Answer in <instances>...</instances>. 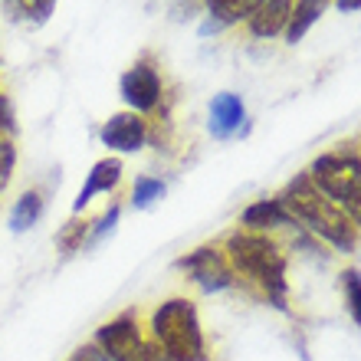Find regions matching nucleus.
<instances>
[{"label":"nucleus","mask_w":361,"mask_h":361,"mask_svg":"<svg viewBox=\"0 0 361 361\" xmlns=\"http://www.w3.org/2000/svg\"><path fill=\"white\" fill-rule=\"evenodd\" d=\"M76 361H109V358H105V352L92 342V345H86V348H79V352H76Z\"/></svg>","instance_id":"nucleus-22"},{"label":"nucleus","mask_w":361,"mask_h":361,"mask_svg":"<svg viewBox=\"0 0 361 361\" xmlns=\"http://www.w3.org/2000/svg\"><path fill=\"white\" fill-rule=\"evenodd\" d=\"M220 30H224V27H220L217 20H207V23H204V27H200V33H204V37H207V33H220Z\"/></svg>","instance_id":"nucleus-23"},{"label":"nucleus","mask_w":361,"mask_h":361,"mask_svg":"<svg viewBox=\"0 0 361 361\" xmlns=\"http://www.w3.org/2000/svg\"><path fill=\"white\" fill-rule=\"evenodd\" d=\"M335 7H338V10H358L361 0H335Z\"/></svg>","instance_id":"nucleus-24"},{"label":"nucleus","mask_w":361,"mask_h":361,"mask_svg":"<svg viewBox=\"0 0 361 361\" xmlns=\"http://www.w3.org/2000/svg\"><path fill=\"white\" fill-rule=\"evenodd\" d=\"M86 233H89V224H86V220H82V224H79V220H69L66 227L59 230V237H56L59 250H63V253H76V250L82 247Z\"/></svg>","instance_id":"nucleus-19"},{"label":"nucleus","mask_w":361,"mask_h":361,"mask_svg":"<svg viewBox=\"0 0 361 361\" xmlns=\"http://www.w3.org/2000/svg\"><path fill=\"white\" fill-rule=\"evenodd\" d=\"M283 204V210L289 214V220H299L302 227H309L315 237L329 240L335 250H348L358 243V227H355L348 214L342 207H335L332 200L325 197L322 190L312 184L309 174L295 178L289 188H286L283 197H276Z\"/></svg>","instance_id":"nucleus-1"},{"label":"nucleus","mask_w":361,"mask_h":361,"mask_svg":"<svg viewBox=\"0 0 361 361\" xmlns=\"http://www.w3.org/2000/svg\"><path fill=\"white\" fill-rule=\"evenodd\" d=\"M73 361H76V358H73Z\"/></svg>","instance_id":"nucleus-25"},{"label":"nucleus","mask_w":361,"mask_h":361,"mask_svg":"<svg viewBox=\"0 0 361 361\" xmlns=\"http://www.w3.org/2000/svg\"><path fill=\"white\" fill-rule=\"evenodd\" d=\"M17 128V118H13V105L4 92H0V135H10Z\"/></svg>","instance_id":"nucleus-20"},{"label":"nucleus","mask_w":361,"mask_h":361,"mask_svg":"<svg viewBox=\"0 0 361 361\" xmlns=\"http://www.w3.org/2000/svg\"><path fill=\"white\" fill-rule=\"evenodd\" d=\"M322 10H325V0H299L293 7L289 23H286V39H289V43H299V39L309 33V27L322 17Z\"/></svg>","instance_id":"nucleus-15"},{"label":"nucleus","mask_w":361,"mask_h":361,"mask_svg":"<svg viewBox=\"0 0 361 361\" xmlns=\"http://www.w3.org/2000/svg\"><path fill=\"white\" fill-rule=\"evenodd\" d=\"M122 99L128 105V112H135V115H145L158 109V102H161V76L152 66V59L135 63L122 76Z\"/></svg>","instance_id":"nucleus-6"},{"label":"nucleus","mask_w":361,"mask_h":361,"mask_svg":"<svg viewBox=\"0 0 361 361\" xmlns=\"http://www.w3.org/2000/svg\"><path fill=\"white\" fill-rule=\"evenodd\" d=\"M115 220H118V207H109L105 210V217L95 224V233H92V243H99V240L105 237V233H112V227H115Z\"/></svg>","instance_id":"nucleus-21"},{"label":"nucleus","mask_w":361,"mask_h":361,"mask_svg":"<svg viewBox=\"0 0 361 361\" xmlns=\"http://www.w3.org/2000/svg\"><path fill=\"white\" fill-rule=\"evenodd\" d=\"M243 118H247V112H243L240 95H233V92L214 95V102H210V132L217 135V138H230L240 128Z\"/></svg>","instance_id":"nucleus-10"},{"label":"nucleus","mask_w":361,"mask_h":361,"mask_svg":"<svg viewBox=\"0 0 361 361\" xmlns=\"http://www.w3.org/2000/svg\"><path fill=\"white\" fill-rule=\"evenodd\" d=\"M342 286H345V302H348V312H352L355 325L361 329V273L358 269H345Z\"/></svg>","instance_id":"nucleus-18"},{"label":"nucleus","mask_w":361,"mask_h":361,"mask_svg":"<svg viewBox=\"0 0 361 361\" xmlns=\"http://www.w3.org/2000/svg\"><path fill=\"white\" fill-rule=\"evenodd\" d=\"M309 178L335 207L348 214L352 224L361 227V158L348 152L322 154V158H315Z\"/></svg>","instance_id":"nucleus-4"},{"label":"nucleus","mask_w":361,"mask_h":361,"mask_svg":"<svg viewBox=\"0 0 361 361\" xmlns=\"http://www.w3.org/2000/svg\"><path fill=\"white\" fill-rule=\"evenodd\" d=\"M152 342L161 361H207L197 305L190 299H168L154 309Z\"/></svg>","instance_id":"nucleus-3"},{"label":"nucleus","mask_w":361,"mask_h":361,"mask_svg":"<svg viewBox=\"0 0 361 361\" xmlns=\"http://www.w3.org/2000/svg\"><path fill=\"white\" fill-rule=\"evenodd\" d=\"M118 180H122V161H118V158H102V161L89 171L86 188L79 190V197L73 200V214H82L95 194H109V190H115L118 188Z\"/></svg>","instance_id":"nucleus-9"},{"label":"nucleus","mask_w":361,"mask_h":361,"mask_svg":"<svg viewBox=\"0 0 361 361\" xmlns=\"http://www.w3.org/2000/svg\"><path fill=\"white\" fill-rule=\"evenodd\" d=\"M263 4H267V0H207V10L220 27H230V23L250 20Z\"/></svg>","instance_id":"nucleus-14"},{"label":"nucleus","mask_w":361,"mask_h":361,"mask_svg":"<svg viewBox=\"0 0 361 361\" xmlns=\"http://www.w3.org/2000/svg\"><path fill=\"white\" fill-rule=\"evenodd\" d=\"M99 138H102V145L112 148V152H122V154L138 152L145 145V138H148V122L135 112H118L102 125Z\"/></svg>","instance_id":"nucleus-8"},{"label":"nucleus","mask_w":361,"mask_h":361,"mask_svg":"<svg viewBox=\"0 0 361 361\" xmlns=\"http://www.w3.org/2000/svg\"><path fill=\"white\" fill-rule=\"evenodd\" d=\"M56 7V0H0V10L7 13L10 20L17 23H27V27H43Z\"/></svg>","instance_id":"nucleus-13"},{"label":"nucleus","mask_w":361,"mask_h":361,"mask_svg":"<svg viewBox=\"0 0 361 361\" xmlns=\"http://www.w3.org/2000/svg\"><path fill=\"white\" fill-rule=\"evenodd\" d=\"M164 194V180L158 178H138L132 188V207H152Z\"/></svg>","instance_id":"nucleus-17"},{"label":"nucleus","mask_w":361,"mask_h":361,"mask_svg":"<svg viewBox=\"0 0 361 361\" xmlns=\"http://www.w3.org/2000/svg\"><path fill=\"white\" fill-rule=\"evenodd\" d=\"M39 214H43V194H39V190L20 194V200L13 204V210H10V230H13V233H23V230H30L37 224Z\"/></svg>","instance_id":"nucleus-16"},{"label":"nucleus","mask_w":361,"mask_h":361,"mask_svg":"<svg viewBox=\"0 0 361 361\" xmlns=\"http://www.w3.org/2000/svg\"><path fill=\"white\" fill-rule=\"evenodd\" d=\"M289 17H293V0H267V4L250 17V33L259 39H269V37H276V33H283Z\"/></svg>","instance_id":"nucleus-11"},{"label":"nucleus","mask_w":361,"mask_h":361,"mask_svg":"<svg viewBox=\"0 0 361 361\" xmlns=\"http://www.w3.org/2000/svg\"><path fill=\"white\" fill-rule=\"evenodd\" d=\"M227 263L230 269L253 279L267 295H273L279 309H286V257L267 233H253V230L240 233L237 230L227 240Z\"/></svg>","instance_id":"nucleus-2"},{"label":"nucleus","mask_w":361,"mask_h":361,"mask_svg":"<svg viewBox=\"0 0 361 361\" xmlns=\"http://www.w3.org/2000/svg\"><path fill=\"white\" fill-rule=\"evenodd\" d=\"M178 267L184 269L200 289H207V293H217V289L233 286V269H230V263H227V253H220V250H214V247L194 250V253H188V257L180 259Z\"/></svg>","instance_id":"nucleus-7"},{"label":"nucleus","mask_w":361,"mask_h":361,"mask_svg":"<svg viewBox=\"0 0 361 361\" xmlns=\"http://www.w3.org/2000/svg\"><path fill=\"white\" fill-rule=\"evenodd\" d=\"M95 345L109 361H161L152 338H145L135 315H118L95 332Z\"/></svg>","instance_id":"nucleus-5"},{"label":"nucleus","mask_w":361,"mask_h":361,"mask_svg":"<svg viewBox=\"0 0 361 361\" xmlns=\"http://www.w3.org/2000/svg\"><path fill=\"white\" fill-rule=\"evenodd\" d=\"M286 224H293V220H289L279 200H257L243 210V227H250L253 233H263L269 227H286Z\"/></svg>","instance_id":"nucleus-12"}]
</instances>
